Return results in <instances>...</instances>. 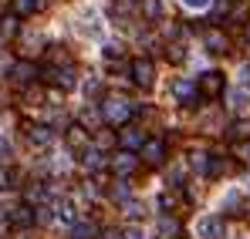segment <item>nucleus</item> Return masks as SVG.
Listing matches in <instances>:
<instances>
[{
    "label": "nucleus",
    "mask_w": 250,
    "mask_h": 239,
    "mask_svg": "<svg viewBox=\"0 0 250 239\" xmlns=\"http://www.w3.org/2000/svg\"><path fill=\"white\" fill-rule=\"evenodd\" d=\"M98 111H102V121H105V125H112V128H122L125 121L132 118V111H135V108H132L125 98H105Z\"/></svg>",
    "instance_id": "f257e3e1"
},
{
    "label": "nucleus",
    "mask_w": 250,
    "mask_h": 239,
    "mask_svg": "<svg viewBox=\"0 0 250 239\" xmlns=\"http://www.w3.org/2000/svg\"><path fill=\"white\" fill-rule=\"evenodd\" d=\"M44 81H51V84H58L61 91H71L78 81H75V68L71 64H64V68H44Z\"/></svg>",
    "instance_id": "f03ea898"
},
{
    "label": "nucleus",
    "mask_w": 250,
    "mask_h": 239,
    "mask_svg": "<svg viewBox=\"0 0 250 239\" xmlns=\"http://www.w3.org/2000/svg\"><path fill=\"white\" fill-rule=\"evenodd\" d=\"M196 84H200V94H207V98H220L223 88H227V81H223L220 71H207V74H200Z\"/></svg>",
    "instance_id": "7ed1b4c3"
},
{
    "label": "nucleus",
    "mask_w": 250,
    "mask_h": 239,
    "mask_svg": "<svg viewBox=\"0 0 250 239\" xmlns=\"http://www.w3.org/2000/svg\"><path fill=\"white\" fill-rule=\"evenodd\" d=\"M132 81H135L139 88H152V81H156V68H152V61H149V57L132 61Z\"/></svg>",
    "instance_id": "20e7f679"
},
{
    "label": "nucleus",
    "mask_w": 250,
    "mask_h": 239,
    "mask_svg": "<svg viewBox=\"0 0 250 239\" xmlns=\"http://www.w3.org/2000/svg\"><path fill=\"white\" fill-rule=\"evenodd\" d=\"M172 94H176V101H183V105H189V101H196L200 98V84L189 78H176L172 81Z\"/></svg>",
    "instance_id": "39448f33"
},
{
    "label": "nucleus",
    "mask_w": 250,
    "mask_h": 239,
    "mask_svg": "<svg viewBox=\"0 0 250 239\" xmlns=\"http://www.w3.org/2000/svg\"><path fill=\"white\" fill-rule=\"evenodd\" d=\"M108 165H112V172H115V175H122V179H128V175H132V172H135V165H139V159H135V155H132V152H115V155H112V162H108Z\"/></svg>",
    "instance_id": "423d86ee"
},
{
    "label": "nucleus",
    "mask_w": 250,
    "mask_h": 239,
    "mask_svg": "<svg viewBox=\"0 0 250 239\" xmlns=\"http://www.w3.org/2000/svg\"><path fill=\"white\" fill-rule=\"evenodd\" d=\"M7 222H10L14 229H27L31 222H38V216H34V209H31V205H17V209H10V212H7Z\"/></svg>",
    "instance_id": "0eeeda50"
},
{
    "label": "nucleus",
    "mask_w": 250,
    "mask_h": 239,
    "mask_svg": "<svg viewBox=\"0 0 250 239\" xmlns=\"http://www.w3.org/2000/svg\"><path fill=\"white\" fill-rule=\"evenodd\" d=\"M64 142H68V148H75V152H84V148H91V145H95L82 125H71V128L64 131Z\"/></svg>",
    "instance_id": "6e6552de"
},
{
    "label": "nucleus",
    "mask_w": 250,
    "mask_h": 239,
    "mask_svg": "<svg viewBox=\"0 0 250 239\" xmlns=\"http://www.w3.org/2000/svg\"><path fill=\"white\" fill-rule=\"evenodd\" d=\"M108 162H112V159H105V152H102L98 145H91V148H84V152H82V165L88 168V172H102Z\"/></svg>",
    "instance_id": "1a4fd4ad"
},
{
    "label": "nucleus",
    "mask_w": 250,
    "mask_h": 239,
    "mask_svg": "<svg viewBox=\"0 0 250 239\" xmlns=\"http://www.w3.org/2000/svg\"><path fill=\"white\" fill-rule=\"evenodd\" d=\"M119 142H122V148H125V152H142V145H146L149 138L142 135V128H122Z\"/></svg>",
    "instance_id": "9d476101"
},
{
    "label": "nucleus",
    "mask_w": 250,
    "mask_h": 239,
    "mask_svg": "<svg viewBox=\"0 0 250 239\" xmlns=\"http://www.w3.org/2000/svg\"><path fill=\"white\" fill-rule=\"evenodd\" d=\"M139 155H142L146 165H159V162L166 159V145H163L159 138H149V142L142 145V152H139Z\"/></svg>",
    "instance_id": "9b49d317"
},
{
    "label": "nucleus",
    "mask_w": 250,
    "mask_h": 239,
    "mask_svg": "<svg viewBox=\"0 0 250 239\" xmlns=\"http://www.w3.org/2000/svg\"><path fill=\"white\" fill-rule=\"evenodd\" d=\"M196 233H200V239H223V219H220V216H207V219H200Z\"/></svg>",
    "instance_id": "f8f14e48"
},
{
    "label": "nucleus",
    "mask_w": 250,
    "mask_h": 239,
    "mask_svg": "<svg viewBox=\"0 0 250 239\" xmlns=\"http://www.w3.org/2000/svg\"><path fill=\"white\" fill-rule=\"evenodd\" d=\"M10 78L17 81V84H31V81L38 78V68H34L31 61H17V64L10 68Z\"/></svg>",
    "instance_id": "ddd939ff"
},
{
    "label": "nucleus",
    "mask_w": 250,
    "mask_h": 239,
    "mask_svg": "<svg viewBox=\"0 0 250 239\" xmlns=\"http://www.w3.org/2000/svg\"><path fill=\"white\" fill-rule=\"evenodd\" d=\"M27 138H31V145H41V148H47V145L54 142V131H51L47 125H31V128H27Z\"/></svg>",
    "instance_id": "4468645a"
},
{
    "label": "nucleus",
    "mask_w": 250,
    "mask_h": 239,
    "mask_svg": "<svg viewBox=\"0 0 250 239\" xmlns=\"http://www.w3.org/2000/svg\"><path fill=\"white\" fill-rule=\"evenodd\" d=\"M203 44L209 47V54H227L230 51V40H227V34H220V31H207Z\"/></svg>",
    "instance_id": "2eb2a0df"
},
{
    "label": "nucleus",
    "mask_w": 250,
    "mask_h": 239,
    "mask_svg": "<svg viewBox=\"0 0 250 239\" xmlns=\"http://www.w3.org/2000/svg\"><path fill=\"white\" fill-rule=\"evenodd\" d=\"M54 216H58V219H61L64 226H75V222H78V212H75V205H71L68 199L54 202Z\"/></svg>",
    "instance_id": "dca6fc26"
},
{
    "label": "nucleus",
    "mask_w": 250,
    "mask_h": 239,
    "mask_svg": "<svg viewBox=\"0 0 250 239\" xmlns=\"http://www.w3.org/2000/svg\"><path fill=\"white\" fill-rule=\"evenodd\" d=\"M95 236H98V226L88 222V219H78V222L71 226V239H95Z\"/></svg>",
    "instance_id": "f3484780"
},
{
    "label": "nucleus",
    "mask_w": 250,
    "mask_h": 239,
    "mask_svg": "<svg viewBox=\"0 0 250 239\" xmlns=\"http://www.w3.org/2000/svg\"><path fill=\"white\" fill-rule=\"evenodd\" d=\"M179 233H183V226H179V219H176V216H159V236H179Z\"/></svg>",
    "instance_id": "a211bd4d"
},
{
    "label": "nucleus",
    "mask_w": 250,
    "mask_h": 239,
    "mask_svg": "<svg viewBox=\"0 0 250 239\" xmlns=\"http://www.w3.org/2000/svg\"><path fill=\"white\" fill-rule=\"evenodd\" d=\"M44 199H47V192H44V185H27V192H24V205H44Z\"/></svg>",
    "instance_id": "6ab92c4d"
},
{
    "label": "nucleus",
    "mask_w": 250,
    "mask_h": 239,
    "mask_svg": "<svg viewBox=\"0 0 250 239\" xmlns=\"http://www.w3.org/2000/svg\"><path fill=\"white\" fill-rule=\"evenodd\" d=\"M112 199H115V202H128V199H132V185H128V179H119V182L112 185Z\"/></svg>",
    "instance_id": "aec40b11"
},
{
    "label": "nucleus",
    "mask_w": 250,
    "mask_h": 239,
    "mask_svg": "<svg viewBox=\"0 0 250 239\" xmlns=\"http://www.w3.org/2000/svg\"><path fill=\"white\" fill-rule=\"evenodd\" d=\"M142 14H146L149 20H159V17H163V3H159V0H142Z\"/></svg>",
    "instance_id": "412c9836"
},
{
    "label": "nucleus",
    "mask_w": 250,
    "mask_h": 239,
    "mask_svg": "<svg viewBox=\"0 0 250 239\" xmlns=\"http://www.w3.org/2000/svg\"><path fill=\"white\" fill-rule=\"evenodd\" d=\"M38 7H41V0H14V14H21V17L24 14H34Z\"/></svg>",
    "instance_id": "4be33fe9"
},
{
    "label": "nucleus",
    "mask_w": 250,
    "mask_h": 239,
    "mask_svg": "<svg viewBox=\"0 0 250 239\" xmlns=\"http://www.w3.org/2000/svg\"><path fill=\"white\" fill-rule=\"evenodd\" d=\"M34 216H38V222H41V226H47L51 219H58V216H54V205H47V202L34 209Z\"/></svg>",
    "instance_id": "5701e85b"
},
{
    "label": "nucleus",
    "mask_w": 250,
    "mask_h": 239,
    "mask_svg": "<svg viewBox=\"0 0 250 239\" xmlns=\"http://www.w3.org/2000/svg\"><path fill=\"white\" fill-rule=\"evenodd\" d=\"M119 57H122V47L119 44H105V61L108 64H119Z\"/></svg>",
    "instance_id": "b1692460"
},
{
    "label": "nucleus",
    "mask_w": 250,
    "mask_h": 239,
    "mask_svg": "<svg viewBox=\"0 0 250 239\" xmlns=\"http://www.w3.org/2000/svg\"><path fill=\"white\" fill-rule=\"evenodd\" d=\"M230 135H233V138H250V125H244V121H237V125L230 128Z\"/></svg>",
    "instance_id": "393cba45"
},
{
    "label": "nucleus",
    "mask_w": 250,
    "mask_h": 239,
    "mask_svg": "<svg viewBox=\"0 0 250 239\" xmlns=\"http://www.w3.org/2000/svg\"><path fill=\"white\" fill-rule=\"evenodd\" d=\"M0 34H7V37H10V34H17V20H14V17L0 20Z\"/></svg>",
    "instance_id": "a878e982"
},
{
    "label": "nucleus",
    "mask_w": 250,
    "mask_h": 239,
    "mask_svg": "<svg viewBox=\"0 0 250 239\" xmlns=\"http://www.w3.org/2000/svg\"><path fill=\"white\" fill-rule=\"evenodd\" d=\"M122 236H125V239H146V233H142L139 226H125V229H122Z\"/></svg>",
    "instance_id": "bb28decb"
},
{
    "label": "nucleus",
    "mask_w": 250,
    "mask_h": 239,
    "mask_svg": "<svg viewBox=\"0 0 250 239\" xmlns=\"http://www.w3.org/2000/svg\"><path fill=\"white\" fill-rule=\"evenodd\" d=\"M98 91H102V84H98V78H88V81H84V94H91V98H95Z\"/></svg>",
    "instance_id": "cd10ccee"
},
{
    "label": "nucleus",
    "mask_w": 250,
    "mask_h": 239,
    "mask_svg": "<svg viewBox=\"0 0 250 239\" xmlns=\"http://www.w3.org/2000/svg\"><path fill=\"white\" fill-rule=\"evenodd\" d=\"M10 152H14V148H10V142H7V138H0V165H3V162H10Z\"/></svg>",
    "instance_id": "c85d7f7f"
},
{
    "label": "nucleus",
    "mask_w": 250,
    "mask_h": 239,
    "mask_svg": "<svg viewBox=\"0 0 250 239\" xmlns=\"http://www.w3.org/2000/svg\"><path fill=\"white\" fill-rule=\"evenodd\" d=\"M183 3H186L189 10H207L209 7V0H183Z\"/></svg>",
    "instance_id": "c756f323"
},
{
    "label": "nucleus",
    "mask_w": 250,
    "mask_h": 239,
    "mask_svg": "<svg viewBox=\"0 0 250 239\" xmlns=\"http://www.w3.org/2000/svg\"><path fill=\"white\" fill-rule=\"evenodd\" d=\"M166 54H169V61H176V64H179V61L186 57V54H183V47H169Z\"/></svg>",
    "instance_id": "7c9ffc66"
},
{
    "label": "nucleus",
    "mask_w": 250,
    "mask_h": 239,
    "mask_svg": "<svg viewBox=\"0 0 250 239\" xmlns=\"http://www.w3.org/2000/svg\"><path fill=\"white\" fill-rule=\"evenodd\" d=\"M237 155H240L244 162H250V138L244 142V145H240V148H237Z\"/></svg>",
    "instance_id": "2f4dec72"
},
{
    "label": "nucleus",
    "mask_w": 250,
    "mask_h": 239,
    "mask_svg": "<svg viewBox=\"0 0 250 239\" xmlns=\"http://www.w3.org/2000/svg\"><path fill=\"white\" fill-rule=\"evenodd\" d=\"M102 239H125V236L119 233V229H105V233H102Z\"/></svg>",
    "instance_id": "473e14b6"
},
{
    "label": "nucleus",
    "mask_w": 250,
    "mask_h": 239,
    "mask_svg": "<svg viewBox=\"0 0 250 239\" xmlns=\"http://www.w3.org/2000/svg\"><path fill=\"white\" fill-rule=\"evenodd\" d=\"M7 68H14V64H7V57H0V74H3Z\"/></svg>",
    "instance_id": "72a5a7b5"
},
{
    "label": "nucleus",
    "mask_w": 250,
    "mask_h": 239,
    "mask_svg": "<svg viewBox=\"0 0 250 239\" xmlns=\"http://www.w3.org/2000/svg\"><path fill=\"white\" fill-rule=\"evenodd\" d=\"M3 219H7V216H3V209H0V222H3Z\"/></svg>",
    "instance_id": "f704fd0d"
},
{
    "label": "nucleus",
    "mask_w": 250,
    "mask_h": 239,
    "mask_svg": "<svg viewBox=\"0 0 250 239\" xmlns=\"http://www.w3.org/2000/svg\"><path fill=\"white\" fill-rule=\"evenodd\" d=\"M247 40H250V24H247Z\"/></svg>",
    "instance_id": "c9c22d12"
}]
</instances>
